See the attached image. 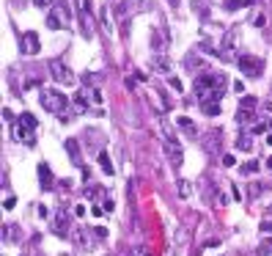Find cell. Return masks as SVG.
Here are the masks:
<instances>
[{
	"mask_svg": "<svg viewBox=\"0 0 272 256\" xmlns=\"http://www.w3.org/2000/svg\"><path fill=\"white\" fill-rule=\"evenodd\" d=\"M94 237H99V240H105V237H107V228H105V226H97V228H94Z\"/></svg>",
	"mask_w": 272,
	"mask_h": 256,
	"instance_id": "cell-29",
	"label": "cell"
},
{
	"mask_svg": "<svg viewBox=\"0 0 272 256\" xmlns=\"http://www.w3.org/2000/svg\"><path fill=\"white\" fill-rule=\"evenodd\" d=\"M258 171V163H247V166H242V173H253Z\"/></svg>",
	"mask_w": 272,
	"mask_h": 256,
	"instance_id": "cell-30",
	"label": "cell"
},
{
	"mask_svg": "<svg viewBox=\"0 0 272 256\" xmlns=\"http://www.w3.org/2000/svg\"><path fill=\"white\" fill-rule=\"evenodd\" d=\"M258 256H272V240H264L258 245Z\"/></svg>",
	"mask_w": 272,
	"mask_h": 256,
	"instance_id": "cell-23",
	"label": "cell"
},
{
	"mask_svg": "<svg viewBox=\"0 0 272 256\" xmlns=\"http://www.w3.org/2000/svg\"><path fill=\"white\" fill-rule=\"evenodd\" d=\"M33 3H36V6H39V8H49V6H52V3H55V0H33Z\"/></svg>",
	"mask_w": 272,
	"mask_h": 256,
	"instance_id": "cell-31",
	"label": "cell"
},
{
	"mask_svg": "<svg viewBox=\"0 0 272 256\" xmlns=\"http://www.w3.org/2000/svg\"><path fill=\"white\" fill-rule=\"evenodd\" d=\"M250 3H256V0H225V11H239V8L250 6Z\"/></svg>",
	"mask_w": 272,
	"mask_h": 256,
	"instance_id": "cell-17",
	"label": "cell"
},
{
	"mask_svg": "<svg viewBox=\"0 0 272 256\" xmlns=\"http://www.w3.org/2000/svg\"><path fill=\"white\" fill-rule=\"evenodd\" d=\"M49 75H52V80H55V83H61V85H74L77 83L74 72L66 66V61H63V58H52V61H49Z\"/></svg>",
	"mask_w": 272,
	"mask_h": 256,
	"instance_id": "cell-6",
	"label": "cell"
},
{
	"mask_svg": "<svg viewBox=\"0 0 272 256\" xmlns=\"http://www.w3.org/2000/svg\"><path fill=\"white\" fill-rule=\"evenodd\" d=\"M256 97H250V94H245L242 97V111H253V108H256Z\"/></svg>",
	"mask_w": 272,
	"mask_h": 256,
	"instance_id": "cell-22",
	"label": "cell"
},
{
	"mask_svg": "<svg viewBox=\"0 0 272 256\" xmlns=\"http://www.w3.org/2000/svg\"><path fill=\"white\" fill-rule=\"evenodd\" d=\"M225 88H228V77H225L223 72H203V75L196 77V85H193L196 99L201 108H206V105H220Z\"/></svg>",
	"mask_w": 272,
	"mask_h": 256,
	"instance_id": "cell-1",
	"label": "cell"
},
{
	"mask_svg": "<svg viewBox=\"0 0 272 256\" xmlns=\"http://www.w3.org/2000/svg\"><path fill=\"white\" fill-rule=\"evenodd\" d=\"M154 6V0H113V11L121 22H126L129 17H135L138 11H148Z\"/></svg>",
	"mask_w": 272,
	"mask_h": 256,
	"instance_id": "cell-4",
	"label": "cell"
},
{
	"mask_svg": "<svg viewBox=\"0 0 272 256\" xmlns=\"http://www.w3.org/2000/svg\"><path fill=\"white\" fill-rule=\"evenodd\" d=\"M261 231H264V234H272V221H264V223H261Z\"/></svg>",
	"mask_w": 272,
	"mask_h": 256,
	"instance_id": "cell-33",
	"label": "cell"
},
{
	"mask_svg": "<svg viewBox=\"0 0 272 256\" xmlns=\"http://www.w3.org/2000/svg\"><path fill=\"white\" fill-rule=\"evenodd\" d=\"M72 111H74V113H85V111H88V99L83 97V91L72 99Z\"/></svg>",
	"mask_w": 272,
	"mask_h": 256,
	"instance_id": "cell-16",
	"label": "cell"
},
{
	"mask_svg": "<svg viewBox=\"0 0 272 256\" xmlns=\"http://www.w3.org/2000/svg\"><path fill=\"white\" fill-rule=\"evenodd\" d=\"M184 66H187V69H198V66H201V61H198L196 56H190V58H184Z\"/></svg>",
	"mask_w": 272,
	"mask_h": 256,
	"instance_id": "cell-27",
	"label": "cell"
},
{
	"mask_svg": "<svg viewBox=\"0 0 272 256\" xmlns=\"http://www.w3.org/2000/svg\"><path fill=\"white\" fill-rule=\"evenodd\" d=\"M99 22H102V28H105V33H107V36H113V33H116V25L110 22V6L99 8Z\"/></svg>",
	"mask_w": 272,
	"mask_h": 256,
	"instance_id": "cell-13",
	"label": "cell"
},
{
	"mask_svg": "<svg viewBox=\"0 0 272 256\" xmlns=\"http://www.w3.org/2000/svg\"><path fill=\"white\" fill-rule=\"evenodd\" d=\"M39 179H42V187H44V190H52V173H49V168L44 166V163L39 166Z\"/></svg>",
	"mask_w": 272,
	"mask_h": 256,
	"instance_id": "cell-15",
	"label": "cell"
},
{
	"mask_svg": "<svg viewBox=\"0 0 272 256\" xmlns=\"http://www.w3.org/2000/svg\"><path fill=\"white\" fill-rule=\"evenodd\" d=\"M179 196L181 199H190V196H193V187H190L187 179H179Z\"/></svg>",
	"mask_w": 272,
	"mask_h": 256,
	"instance_id": "cell-20",
	"label": "cell"
},
{
	"mask_svg": "<svg viewBox=\"0 0 272 256\" xmlns=\"http://www.w3.org/2000/svg\"><path fill=\"white\" fill-rule=\"evenodd\" d=\"M237 149H245V152L250 149V138H247L245 132H242V135H239V138H237Z\"/></svg>",
	"mask_w": 272,
	"mask_h": 256,
	"instance_id": "cell-25",
	"label": "cell"
},
{
	"mask_svg": "<svg viewBox=\"0 0 272 256\" xmlns=\"http://www.w3.org/2000/svg\"><path fill=\"white\" fill-rule=\"evenodd\" d=\"M162 130H165V154L168 160H171V166L173 168H181V163H184V149H181V141L173 135V130L162 121Z\"/></svg>",
	"mask_w": 272,
	"mask_h": 256,
	"instance_id": "cell-5",
	"label": "cell"
},
{
	"mask_svg": "<svg viewBox=\"0 0 272 256\" xmlns=\"http://www.w3.org/2000/svg\"><path fill=\"white\" fill-rule=\"evenodd\" d=\"M267 166H270V168H272V157H270V160H267Z\"/></svg>",
	"mask_w": 272,
	"mask_h": 256,
	"instance_id": "cell-36",
	"label": "cell"
},
{
	"mask_svg": "<svg viewBox=\"0 0 272 256\" xmlns=\"http://www.w3.org/2000/svg\"><path fill=\"white\" fill-rule=\"evenodd\" d=\"M132 256H148V251H146V248H135Z\"/></svg>",
	"mask_w": 272,
	"mask_h": 256,
	"instance_id": "cell-34",
	"label": "cell"
},
{
	"mask_svg": "<svg viewBox=\"0 0 272 256\" xmlns=\"http://www.w3.org/2000/svg\"><path fill=\"white\" fill-rule=\"evenodd\" d=\"M42 108L49 113H61V121H69L66 118V105H69V97H63L58 88H42Z\"/></svg>",
	"mask_w": 272,
	"mask_h": 256,
	"instance_id": "cell-3",
	"label": "cell"
},
{
	"mask_svg": "<svg viewBox=\"0 0 272 256\" xmlns=\"http://www.w3.org/2000/svg\"><path fill=\"white\" fill-rule=\"evenodd\" d=\"M47 28H52V30H61L63 28V20L55 14V11H49V14H47Z\"/></svg>",
	"mask_w": 272,
	"mask_h": 256,
	"instance_id": "cell-18",
	"label": "cell"
},
{
	"mask_svg": "<svg viewBox=\"0 0 272 256\" xmlns=\"http://www.w3.org/2000/svg\"><path fill=\"white\" fill-rule=\"evenodd\" d=\"M154 66H157V69H162V72H168V69H171V61H168V58H162V56H154Z\"/></svg>",
	"mask_w": 272,
	"mask_h": 256,
	"instance_id": "cell-21",
	"label": "cell"
},
{
	"mask_svg": "<svg viewBox=\"0 0 272 256\" xmlns=\"http://www.w3.org/2000/svg\"><path fill=\"white\" fill-rule=\"evenodd\" d=\"M171 44V36H168V28H157L154 30V50H157V56H162V50Z\"/></svg>",
	"mask_w": 272,
	"mask_h": 256,
	"instance_id": "cell-11",
	"label": "cell"
},
{
	"mask_svg": "<svg viewBox=\"0 0 272 256\" xmlns=\"http://www.w3.org/2000/svg\"><path fill=\"white\" fill-rule=\"evenodd\" d=\"M74 245L80 251H91V237H88V228L85 226H77V231H74Z\"/></svg>",
	"mask_w": 272,
	"mask_h": 256,
	"instance_id": "cell-12",
	"label": "cell"
},
{
	"mask_svg": "<svg viewBox=\"0 0 272 256\" xmlns=\"http://www.w3.org/2000/svg\"><path fill=\"white\" fill-rule=\"evenodd\" d=\"M203 113H206V116H217V113H220V105H206V108H201Z\"/></svg>",
	"mask_w": 272,
	"mask_h": 256,
	"instance_id": "cell-28",
	"label": "cell"
},
{
	"mask_svg": "<svg viewBox=\"0 0 272 256\" xmlns=\"http://www.w3.org/2000/svg\"><path fill=\"white\" fill-rule=\"evenodd\" d=\"M39 50H42L39 33H36V30H25V33L20 36V53H25V56H36Z\"/></svg>",
	"mask_w": 272,
	"mask_h": 256,
	"instance_id": "cell-8",
	"label": "cell"
},
{
	"mask_svg": "<svg viewBox=\"0 0 272 256\" xmlns=\"http://www.w3.org/2000/svg\"><path fill=\"white\" fill-rule=\"evenodd\" d=\"M80 25H83V36L88 39L91 33H94V22H91V3L88 0H80Z\"/></svg>",
	"mask_w": 272,
	"mask_h": 256,
	"instance_id": "cell-10",
	"label": "cell"
},
{
	"mask_svg": "<svg viewBox=\"0 0 272 256\" xmlns=\"http://www.w3.org/2000/svg\"><path fill=\"white\" fill-rule=\"evenodd\" d=\"M250 118H253V116H250V111H242V108H239V113H237V121H239V124H242V127H245V124H250Z\"/></svg>",
	"mask_w": 272,
	"mask_h": 256,
	"instance_id": "cell-24",
	"label": "cell"
},
{
	"mask_svg": "<svg viewBox=\"0 0 272 256\" xmlns=\"http://www.w3.org/2000/svg\"><path fill=\"white\" fill-rule=\"evenodd\" d=\"M237 63H239V69H242L245 77H258L261 69H264V61H261V58H253V56H239Z\"/></svg>",
	"mask_w": 272,
	"mask_h": 256,
	"instance_id": "cell-7",
	"label": "cell"
},
{
	"mask_svg": "<svg viewBox=\"0 0 272 256\" xmlns=\"http://www.w3.org/2000/svg\"><path fill=\"white\" fill-rule=\"evenodd\" d=\"M234 163H237V160H234V154H225V157H223V166H225V168H231Z\"/></svg>",
	"mask_w": 272,
	"mask_h": 256,
	"instance_id": "cell-32",
	"label": "cell"
},
{
	"mask_svg": "<svg viewBox=\"0 0 272 256\" xmlns=\"http://www.w3.org/2000/svg\"><path fill=\"white\" fill-rule=\"evenodd\" d=\"M267 143H272V132H267Z\"/></svg>",
	"mask_w": 272,
	"mask_h": 256,
	"instance_id": "cell-35",
	"label": "cell"
},
{
	"mask_svg": "<svg viewBox=\"0 0 272 256\" xmlns=\"http://www.w3.org/2000/svg\"><path fill=\"white\" fill-rule=\"evenodd\" d=\"M99 163H102V171H105L107 176H113V173H116V168H113V163H110V157H107V152L99 154Z\"/></svg>",
	"mask_w": 272,
	"mask_h": 256,
	"instance_id": "cell-19",
	"label": "cell"
},
{
	"mask_svg": "<svg viewBox=\"0 0 272 256\" xmlns=\"http://www.w3.org/2000/svg\"><path fill=\"white\" fill-rule=\"evenodd\" d=\"M83 97L88 99V105H102V91L94 88V85H85V88H83Z\"/></svg>",
	"mask_w": 272,
	"mask_h": 256,
	"instance_id": "cell-14",
	"label": "cell"
},
{
	"mask_svg": "<svg viewBox=\"0 0 272 256\" xmlns=\"http://www.w3.org/2000/svg\"><path fill=\"white\" fill-rule=\"evenodd\" d=\"M52 234H58V237L69 234V209L66 207H61L55 212V218H52Z\"/></svg>",
	"mask_w": 272,
	"mask_h": 256,
	"instance_id": "cell-9",
	"label": "cell"
},
{
	"mask_svg": "<svg viewBox=\"0 0 272 256\" xmlns=\"http://www.w3.org/2000/svg\"><path fill=\"white\" fill-rule=\"evenodd\" d=\"M11 141H20V143H33L36 141V116L33 113H22L11 124Z\"/></svg>",
	"mask_w": 272,
	"mask_h": 256,
	"instance_id": "cell-2",
	"label": "cell"
},
{
	"mask_svg": "<svg viewBox=\"0 0 272 256\" xmlns=\"http://www.w3.org/2000/svg\"><path fill=\"white\" fill-rule=\"evenodd\" d=\"M179 127L184 132H190V135H196V127H193V121H187V118H179Z\"/></svg>",
	"mask_w": 272,
	"mask_h": 256,
	"instance_id": "cell-26",
	"label": "cell"
}]
</instances>
